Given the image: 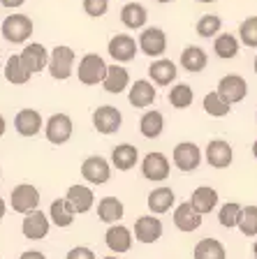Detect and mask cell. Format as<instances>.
Here are the masks:
<instances>
[{
	"instance_id": "6da1fadb",
	"label": "cell",
	"mask_w": 257,
	"mask_h": 259,
	"mask_svg": "<svg viewBox=\"0 0 257 259\" xmlns=\"http://www.w3.org/2000/svg\"><path fill=\"white\" fill-rule=\"evenodd\" d=\"M49 72H51V76L58 81H65L70 79L72 72H75V51H72L70 47H63V44H58V47L49 54Z\"/></svg>"
},
{
	"instance_id": "7a4b0ae2",
	"label": "cell",
	"mask_w": 257,
	"mask_h": 259,
	"mask_svg": "<svg viewBox=\"0 0 257 259\" xmlns=\"http://www.w3.org/2000/svg\"><path fill=\"white\" fill-rule=\"evenodd\" d=\"M77 74H79V81L84 86H97V83H102L104 74H107V63L97 54H86L84 58L79 60Z\"/></svg>"
},
{
	"instance_id": "3957f363",
	"label": "cell",
	"mask_w": 257,
	"mask_h": 259,
	"mask_svg": "<svg viewBox=\"0 0 257 259\" xmlns=\"http://www.w3.org/2000/svg\"><path fill=\"white\" fill-rule=\"evenodd\" d=\"M215 95L223 100L225 104H236V102H241L243 97L248 95V83L243 76L239 74H227L220 79L218 83V91H215Z\"/></svg>"
},
{
	"instance_id": "277c9868",
	"label": "cell",
	"mask_w": 257,
	"mask_h": 259,
	"mask_svg": "<svg viewBox=\"0 0 257 259\" xmlns=\"http://www.w3.org/2000/svg\"><path fill=\"white\" fill-rule=\"evenodd\" d=\"M32 35V21L26 14H10L3 21V37L12 44H21Z\"/></svg>"
},
{
	"instance_id": "5b68a950",
	"label": "cell",
	"mask_w": 257,
	"mask_h": 259,
	"mask_svg": "<svg viewBox=\"0 0 257 259\" xmlns=\"http://www.w3.org/2000/svg\"><path fill=\"white\" fill-rule=\"evenodd\" d=\"M10 201H12V208H14L16 213H23V215H28V213H32V210H38V206H40V192H38V188H35V185L21 183V185H16V188L12 190Z\"/></svg>"
},
{
	"instance_id": "8992f818",
	"label": "cell",
	"mask_w": 257,
	"mask_h": 259,
	"mask_svg": "<svg viewBox=\"0 0 257 259\" xmlns=\"http://www.w3.org/2000/svg\"><path fill=\"white\" fill-rule=\"evenodd\" d=\"M121 123H123V116H121V111L116 107L104 104V107H97L93 111V127L100 135H114V132H118Z\"/></svg>"
},
{
	"instance_id": "52a82bcc",
	"label": "cell",
	"mask_w": 257,
	"mask_h": 259,
	"mask_svg": "<svg viewBox=\"0 0 257 259\" xmlns=\"http://www.w3.org/2000/svg\"><path fill=\"white\" fill-rule=\"evenodd\" d=\"M44 132H47V139L51 141V144H56V146L67 144L72 137V118L67 113H54V116L47 120Z\"/></svg>"
},
{
	"instance_id": "ba28073f",
	"label": "cell",
	"mask_w": 257,
	"mask_h": 259,
	"mask_svg": "<svg viewBox=\"0 0 257 259\" xmlns=\"http://www.w3.org/2000/svg\"><path fill=\"white\" fill-rule=\"evenodd\" d=\"M81 176L93 185H102L107 183L109 176H112V167L102 155H91L86 157L84 164H81Z\"/></svg>"
},
{
	"instance_id": "9c48e42d",
	"label": "cell",
	"mask_w": 257,
	"mask_h": 259,
	"mask_svg": "<svg viewBox=\"0 0 257 259\" xmlns=\"http://www.w3.org/2000/svg\"><path fill=\"white\" fill-rule=\"evenodd\" d=\"M202 162V151H199L197 144H190V141H183L176 144L174 148V164H176L181 171H195Z\"/></svg>"
},
{
	"instance_id": "30bf717a",
	"label": "cell",
	"mask_w": 257,
	"mask_h": 259,
	"mask_svg": "<svg viewBox=\"0 0 257 259\" xmlns=\"http://www.w3.org/2000/svg\"><path fill=\"white\" fill-rule=\"evenodd\" d=\"M137 49H141V54L151 56V58H158L167 51V37L160 28H146L139 35V44Z\"/></svg>"
},
{
	"instance_id": "8fae6325",
	"label": "cell",
	"mask_w": 257,
	"mask_h": 259,
	"mask_svg": "<svg viewBox=\"0 0 257 259\" xmlns=\"http://www.w3.org/2000/svg\"><path fill=\"white\" fill-rule=\"evenodd\" d=\"M19 60H21V65L30 74H35V72H42L49 65V51L44 49V44L32 42L23 49V54L19 56Z\"/></svg>"
},
{
	"instance_id": "7c38bea8",
	"label": "cell",
	"mask_w": 257,
	"mask_h": 259,
	"mask_svg": "<svg viewBox=\"0 0 257 259\" xmlns=\"http://www.w3.org/2000/svg\"><path fill=\"white\" fill-rule=\"evenodd\" d=\"M141 174L149 181H167L169 176V160L165 153H149L141 162Z\"/></svg>"
},
{
	"instance_id": "4fadbf2b",
	"label": "cell",
	"mask_w": 257,
	"mask_h": 259,
	"mask_svg": "<svg viewBox=\"0 0 257 259\" xmlns=\"http://www.w3.org/2000/svg\"><path fill=\"white\" fill-rule=\"evenodd\" d=\"M49 227H51V222H49V218L44 215L42 210H32V213H28L23 218L21 232L30 241H40V238H44L49 234Z\"/></svg>"
},
{
	"instance_id": "5bb4252c",
	"label": "cell",
	"mask_w": 257,
	"mask_h": 259,
	"mask_svg": "<svg viewBox=\"0 0 257 259\" xmlns=\"http://www.w3.org/2000/svg\"><path fill=\"white\" fill-rule=\"evenodd\" d=\"M162 236V222L160 218L141 215L134 222V238L139 243H156Z\"/></svg>"
},
{
	"instance_id": "9a60e30c",
	"label": "cell",
	"mask_w": 257,
	"mask_h": 259,
	"mask_svg": "<svg viewBox=\"0 0 257 259\" xmlns=\"http://www.w3.org/2000/svg\"><path fill=\"white\" fill-rule=\"evenodd\" d=\"M109 56L116 63H130L137 56V42L130 35H114L109 39Z\"/></svg>"
},
{
	"instance_id": "2e32d148",
	"label": "cell",
	"mask_w": 257,
	"mask_h": 259,
	"mask_svg": "<svg viewBox=\"0 0 257 259\" xmlns=\"http://www.w3.org/2000/svg\"><path fill=\"white\" fill-rule=\"evenodd\" d=\"M104 243H107V248L116 254L128 252V250L132 248V232L123 225H112L107 229V234H104Z\"/></svg>"
},
{
	"instance_id": "e0dca14e",
	"label": "cell",
	"mask_w": 257,
	"mask_h": 259,
	"mask_svg": "<svg viewBox=\"0 0 257 259\" xmlns=\"http://www.w3.org/2000/svg\"><path fill=\"white\" fill-rule=\"evenodd\" d=\"M65 201L70 204V208L77 213H88L93 208V201H95V194H93L91 188H86V185H72L65 194Z\"/></svg>"
},
{
	"instance_id": "ac0fdd59",
	"label": "cell",
	"mask_w": 257,
	"mask_h": 259,
	"mask_svg": "<svg viewBox=\"0 0 257 259\" xmlns=\"http://www.w3.org/2000/svg\"><path fill=\"white\" fill-rule=\"evenodd\" d=\"M14 127L21 137H35L42 130V116L35 109H23V111L16 113Z\"/></svg>"
},
{
	"instance_id": "d6986e66",
	"label": "cell",
	"mask_w": 257,
	"mask_h": 259,
	"mask_svg": "<svg viewBox=\"0 0 257 259\" xmlns=\"http://www.w3.org/2000/svg\"><path fill=\"white\" fill-rule=\"evenodd\" d=\"M206 162L215 169H225L232 164V146L223 139H215L206 146Z\"/></svg>"
},
{
	"instance_id": "ffe728a7",
	"label": "cell",
	"mask_w": 257,
	"mask_h": 259,
	"mask_svg": "<svg viewBox=\"0 0 257 259\" xmlns=\"http://www.w3.org/2000/svg\"><path fill=\"white\" fill-rule=\"evenodd\" d=\"M174 225L181 232H195V229L202 227V215L186 201V204H178L176 210H174Z\"/></svg>"
},
{
	"instance_id": "44dd1931",
	"label": "cell",
	"mask_w": 257,
	"mask_h": 259,
	"mask_svg": "<svg viewBox=\"0 0 257 259\" xmlns=\"http://www.w3.org/2000/svg\"><path fill=\"white\" fill-rule=\"evenodd\" d=\"M128 83H130V74L125 67H121V65H107V74L102 79L104 91L118 95V93H123L128 88Z\"/></svg>"
},
{
	"instance_id": "7402d4cb",
	"label": "cell",
	"mask_w": 257,
	"mask_h": 259,
	"mask_svg": "<svg viewBox=\"0 0 257 259\" xmlns=\"http://www.w3.org/2000/svg\"><path fill=\"white\" fill-rule=\"evenodd\" d=\"M156 88H153V83L146 79H139L134 81V86L130 88V104L137 109H144V107H151L153 104V100H156Z\"/></svg>"
},
{
	"instance_id": "603a6c76",
	"label": "cell",
	"mask_w": 257,
	"mask_h": 259,
	"mask_svg": "<svg viewBox=\"0 0 257 259\" xmlns=\"http://www.w3.org/2000/svg\"><path fill=\"white\" fill-rule=\"evenodd\" d=\"M188 204L193 206L199 215H206V213H211V210L215 208V204H218V192H215L213 188H209V185H202V188H197L193 192V199L188 201Z\"/></svg>"
},
{
	"instance_id": "cb8c5ba5",
	"label": "cell",
	"mask_w": 257,
	"mask_h": 259,
	"mask_svg": "<svg viewBox=\"0 0 257 259\" xmlns=\"http://www.w3.org/2000/svg\"><path fill=\"white\" fill-rule=\"evenodd\" d=\"M149 74L158 86H169L171 81L176 79V65L171 63V60H167V58H158V60L151 63Z\"/></svg>"
},
{
	"instance_id": "d4e9b609",
	"label": "cell",
	"mask_w": 257,
	"mask_h": 259,
	"mask_svg": "<svg viewBox=\"0 0 257 259\" xmlns=\"http://www.w3.org/2000/svg\"><path fill=\"white\" fill-rule=\"evenodd\" d=\"M121 21H123L125 28L137 30V28L146 26V21H149V12H146V7L141 5V3H128V5L121 10Z\"/></svg>"
},
{
	"instance_id": "484cf974",
	"label": "cell",
	"mask_w": 257,
	"mask_h": 259,
	"mask_svg": "<svg viewBox=\"0 0 257 259\" xmlns=\"http://www.w3.org/2000/svg\"><path fill=\"white\" fill-rule=\"evenodd\" d=\"M125 208H123V201L116 199V197H104L100 199L97 204V218L102 222H107V225H116L121 218H123Z\"/></svg>"
},
{
	"instance_id": "4316f807",
	"label": "cell",
	"mask_w": 257,
	"mask_h": 259,
	"mask_svg": "<svg viewBox=\"0 0 257 259\" xmlns=\"http://www.w3.org/2000/svg\"><path fill=\"white\" fill-rule=\"evenodd\" d=\"M174 201H176V194H174L171 188H156L149 194V208H151V213H156V215L167 213V210L174 206Z\"/></svg>"
},
{
	"instance_id": "83f0119b",
	"label": "cell",
	"mask_w": 257,
	"mask_h": 259,
	"mask_svg": "<svg viewBox=\"0 0 257 259\" xmlns=\"http://www.w3.org/2000/svg\"><path fill=\"white\" fill-rule=\"evenodd\" d=\"M137 157H139V153H137V148H134L132 144H118L112 151V162H114V167H116L118 171H128V169H132L134 162H137Z\"/></svg>"
},
{
	"instance_id": "f1b7e54d",
	"label": "cell",
	"mask_w": 257,
	"mask_h": 259,
	"mask_svg": "<svg viewBox=\"0 0 257 259\" xmlns=\"http://www.w3.org/2000/svg\"><path fill=\"white\" fill-rule=\"evenodd\" d=\"M162 127H165V118H162L160 111H146L139 120V130L146 139H156V137L162 135Z\"/></svg>"
},
{
	"instance_id": "f546056e",
	"label": "cell",
	"mask_w": 257,
	"mask_h": 259,
	"mask_svg": "<svg viewBox=\"0 0 257 259\" xmlns=\"http://www.w3.org/2000/svg\"><path fill=\"white\" fill-rule=\"evenodd\" d=\"M195 259H225V245L215 238H202L195 245Z\"/></svg>"
},
{
	"instance_id": "4dcf8cb0",
	"label": "cell",
	"mask_w": 257,
	"mask_h": 259,
	"mask_svg": "<svg viewBox=\"0 0 257 259\" xmlns=\"http://www.w3.org/2000/svg\"><path fill=\"white\" fill-rule=\"evenodd\" d=\"M206 63H209L206 51L199 47H188L181 54V65H183V70H188V72H202L206 67Z\"/></svg>"
},
{
	"instance_id": "1f68e13d",
	"label": "cell",
	"mask_w": 257,
	"mask_h": 259,
	"mask_svg": "<svg viewBox=\"0 0 257 259\" xmlns=\"http://www.w3.org/2000/svg\"><path fill=\"white\" fill-rule=\"evenodd\" d=\"M30 72L26 70L21 65V60H19V56H10L5 63V79L10 81V83H14V86H23V83H28L30 81Z\"/></svg>"
},
{
	"instance_id": "d6a6232c",
	"label": "cell",
	"mask_w": 257,
	"mask_h": 259,
	"mask_svg": "<svg viewBox=\"0 0 257 259\" xmlns=\"http://www.w3.org/2000/svg\"><path fill=\"white\" fill-rule=\"evenodd\" d=\"M49 218L56 227H70L75 222V210L70 208V204L65 199H56L49 208Z\"/></svg>"
},
{
	"instance_id": "836d02e7",
	"label": "cell",
	"mask_w": 257,
	"mask_h": 259,
	"mask_svg": "<svg viewBox=\"0 0 257 259\" xmlns=\"http://www.w3.org/2000/svg\"><path fill=\"white\" fill-rule=\"evenodd\" d=\"M213 51L218 54V58H234L236 54H239V39L232 35V32H223V35H218L213 42Z\"/></svg>"
},
{
	"instance_id": "e575fe53",
	"label": "cell",
	"mask_w": 257,
	"mask_h": 259,
	"mask_svg": "<svg viewBox=\"0 0 257 259\" xmlns=\"http://www.w3.org/2000/svg\"><path fill=\"white\" fill-rule=\"evenodd\" d=\"M193 97H195L193 88L188 86V83H178V86H174L169 91V104L174 109H186L193 104Z\"/></svg>"
},
{
	"instance_id": "d590c367",
	"label": "cell",
	"mask_w": 257,
	"mask_h": 259,
	"mask_svg": "<svg viewBox=\"0 0 257 259\" xmlns=\"http://www.w3.org/2000/svg\"><path fill=\"white\" fill-rule=\"evenodd\" d=\"M236 227L241 229L243 236H257V206L241 208V215H239Z\"/></svg>"
},
{
	"instance_id": "8d00e7d4",
	"label": "cell",
	"mask_w": 257,
	"mask_h": 259,
	"mask_svg": "<svg viewBox=\"0 0 257 259\" xmlns=\"http://www.w3.org/2000/svg\"><path fill=\"white\" fill-rule=\"evenodd\" d=\"M230 104H225L223 100H220L215 93H209V95L204 97V111L209 113V116H215V118H223V116H227L230 113Z\"/></svg>"
},
{
	"instance_id": "74e56055",
	"label": "cell",
	"mask_w": 257,
	"mask_h": 259,
	"mask_svg": "<svg viewBox=\"0 0 257 259\" xmlns=\"http://www.w3.org/2000/svg\"><path fill=\"white\" fill-rule=\"evenodd\" d=\"M220 26H223L220 16L204 14L202 19L197 21V35H199V37H213L215 32H220Z\"/></svg>"
},
{
	"instance_id": "f35d334b",
	"label": "cell",
	"mask_w": 257,
	"mask_h": 259,
	"mask_svg": "<svg viewBox=\"0 0 257 259\" xmlns=\"http://www.w3.org/2000/svg\"><path fill=\"white\" fill-rule=\"evenodd\" d=\"M241 208H243V206H239L236 201H230V204H225L223 208H220V213H218L220 225L227 227V229L236 227V222H239V215H241Z\"/></svg>"
},
{
	"instance_id": "ab89813d",
	"label": "cell",
	"mask_w": 257,
	"mask_h": 259,
	"mask_svg": "<svg viewBox=\"0 0 257 259\" xmlns=\"http://www.w3.org/2000/svg\"><path fill=\"white\" fill-rule=\"evenodd\" d=\"M239 32H241V42L246 47H257V16H250L239 26Z\"/></svg>"
},
{
	"instance_id": "60d3db41",
	"label": "cell",
	"mask_w": 257,
	"mask_h": 259,
	"mask_svg": "<svg viewBox=\"0 0 257 259\" xmlns=\"http://www.w3.org/2000/svg\"><path fill=\"white\" fill-rule=\"evenodd\" d=\"M109 10V0H84V12L88 16H95V19H100V16H104Z\"/></svg>"
},
{
	"instance_id": "b9f144b4",
	"label": "cell",
	"mask_w": 257,
	"mask_h": 259,
	"mask_svg": "<svg viewBox=\"0 0 257 259\" xmlns=\"http://www.w3.org/2000/svg\"><path fill=\"white\" fill-rule=\"evenodd\" d=\"M65 259H95V252H93L91 248H84V245H79V248H72Z\"/></svg>"
},
{
	"instance_id": "7bdbcfd3",
	"label": "cell",
	"mask_w": 257,
	"mask_h": 259,
	"mask_svg": "<svg viewBox=\"0 0 257 259\" xmlns=\"http://www.w3.org/2000/svg\"><path fill=\"white\" fill-rule=\"evenodd\" d=\"M26 0H0V5L7 7V10H14V7H21Z\"/></svg>"
},
{
	"instance_id": "ee69618b",
	"label": "cell",
	"mask_w": 257,
	"mask_h": 259,
	"mask_svg": "<svg viewBox=\"0 0 257 259\" xmlns=\"http://www.w3.org/2000/svg\"><path fill=\"white\" fill-rule=\"evenodd\" d=\"M19 259H47L42 252H38V250H28V252H23Z\"/></svg>"
},
{
	"instance_id": "f6af8a7d",
	"label": "cell",
	"mask_w": 257,
	"mask_h": 259,
	"mask_svg": "<svg viewBox=\"0 0 257 259\" xmlns=\"http://www.w3.org/2000/svg\"><path fill=\"white\" fill-rule=\"evenodd\" d=\"M5 210H7V206H5V199H3V197H0V220H3V218H5Z\"/></svg>"
},
{
	"instance_id": "bcb514c9",
	"label": "cell",
	"mask_w": 257,
	"mask_h": 259,
	"mask_svg": "<svg viewBox=\"0 0 257 259\" xmlns=\"http://www.w3.org/2000/svg\"><path fill=\"white\" fill-rule=\"evenodd\" d=\"M5 127H7V125H5V118H3V116H0V137L5 135Z\"/></svg>"
},
{
	"instance_id": "7dc6e473",
	"label": "cell",
	"mask_w": 257,
	"mask_h": 259,
	"mask_svg": "<svg viewBox=\"0 0 257 259\" xmlns=\"http://www.w3.org/2000/svg\"><path fill=\"white\" fill-rule=\"evenodd\" d=\"M252 155H255V160H257V141L252 144Z\"/></svg>"
},
{
	"instance_id": "c3c4849f",
	"label": "cell",
	"mask_w": 257,
	"mask_h": 259,
	"mask_svg": "<svg viewBox=\"0 0 257 259\" xmlns=\"http://www.w3.org/2000/svg\"><path fill=\"white\" fill-rule=\"evenodd\" d=\"M252 254H255V259H257V241H255V245H252Z\"/></svg>"
},
{
	"instance_id": "681fc988",
	"label": "cell",
	"mask_w": 257,
	"mask_h": 259,
	"mask_svg": "<svg viewBox=\"0 0 257 259\" xmlns=\"http://www.w3.org/2000/svg\"><path fill=\"white\" fill-rule=\"evenodd\" d=\"M199 3H215V0H199Z\"/></svg>"
},
{
	"instance_id": "f907efd6",
	"label": "cell",
	"mask_w": 257,
	"mask_h": 259,
	"mask_svg": "<svg viewBox=\"0 0 257 259\" xmlns=\"http://www.w3.org/2000/svg\"><path fill=\"white\" fill-rule=\"evenodd\" d=\"M156 3H171V0H156Z\"/></svg>"
},
{
	"instance_id": "816d5d0a",
	"label": "cell",
	"mask_w": 257,
	"mask_h": 259,
	"mask_svg": "<svg viewBox=\"0 0 257 259\" xmlns=\"http://www.w3.org/2000/svg\"><path fill=\"white\" fill-rule=\"evenodd\" d=\"M104 259H118V257H104Z\"/></svg>"
},
{
	"instance_id": "f5cc1de1",
	"label": "cell",
	"mask_w": 257,
	"mask_h": 259,
	"mask_svg": "<svg viewBox=\"0 0 257 259\" xmlns=\"http://www.w3.org/2000/svg\"><path fill=\"white\" fill-rule=\"evenodd\" d=\"M255 72H257V58H255Z\"/></svg>"
},
{
	"instance_id": "db71d44e",
	"label": "cell",
	"mask_w": 257,
	"mask_h": 259,
	"mask_svg": "<svg viewBox=\"0 0 257 259\" xmlns=\"http://www.w3.org/2000/svg\"><path fill=\"white\" fill-rule=\"evenodd\" d=\"M0 63H3V60H0Z\"/></svg>"
}]
</instances>
